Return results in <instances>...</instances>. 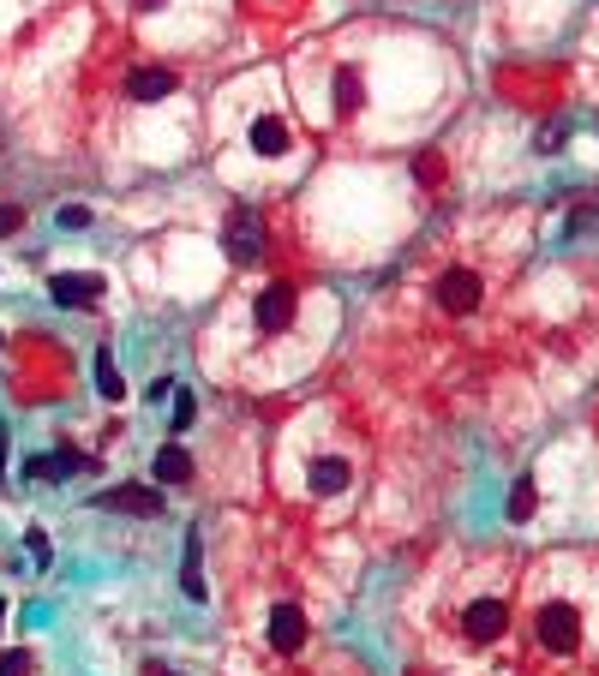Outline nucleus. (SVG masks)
<instances>
[{"label": "nucleus", "instance_id": "f8f14e48", "mask_svg": "<svg viewBox=\"0 0 599 676\" xmlns=\"http://www.w3.org/2000/svg\"><path fill=\"white\" fill-rule=\"evenodd\" d=\"M360 102H366V85H360V66H342L336 73V115H360Z\"/></svg>", "mask_w": 599, "mask_h": 676}, {"label": "nucleus", "instance_id": "5701e85b", "mask_svg": "<svg viewBox=\"0 0 599 676\" xmlns=\"http://www.w3.org/2000/svg\"><path fill=\"white\" fill-rule=\"evenodd\" d=\"M0 486H7V425H0Z\"/></svg>", "mask_w": 599, "mask_h": 676}, {"label": "nucleus", "instance_id": "dca6fc26", "mask_svg": "<svg viewBox=\"0 0 599 676\" xmlns=\"http://www.w3.org/2000/svg\"><path fill=\"white\" fill-rule=\"evenodd\" d=\"M24 473H31L36 486H43V479H61L66 467H61V455H31V467H24Z\"/></svg>", "mask_w": 599, "mask_h": 676}, {"label": "nucleus", "instance_id": "f3484780", "mask_svg": "<svg viewBox=\"0 0 599 676\" xmlns=\"http://www.w3.org/2000/svg\"><path fill=\"white\" fill-rule=\"evenodd\" d=\"M193 413H198V407H193V395L181 390V395H174V432H186V425H193Z\"/></svg>", "mask_w": 599, "mask_h": 676}, {"label": "nucleus", "instance_id": "9d476101", "mask_svg": "<svg viewBox=\"0 0 599 676\" xmlns=\"http://www.w3.org/2000/svg\"><path fill=\"white\" fill-rule=\"evenodd\" d=\"M306 479H312V491H318V497H336V491H348V461H342V455H318V461H312L306 467Z\"/></svg>", "mask_w": 599, "mask_h": 676}, {"label": "nucleus", "instance_id": "f257e3e1", "mask_svg": "<svg viewBox=\"0 0 599 676\" xmlns=\"http://www.w3.org/2000/svg\"><path fill=\"white\" fill-rule=\"evenodd\" d=\"M534 641L546 646V653H576L581 646V611L569 599H546L534 611Z\"/></svg>", "mask_w": 599, "mask_h": 676}, {"label": "nucleus", "instance_id": "9b49d317", "mask_svg": "<svg viewBox=\"0 0 599 676\" xmlns=\"http://www.w3.org/2000/svg\"><path fill=\"white\" fill-rule=\"evenodd\" d=\"M252 150H258V156H282V150H288V120H282V115H258L252 120Z\"/></svg>", "mask_w": 599, "mask_h": 676}, {"label": "nucleus", "instance_id": "0eeeda50", "mask_svg": "<svg viewBox=\"0 0 599 676\" xmlns=\"http://www.w3.org/2000/svg\"><path fill=\"white\" fill-rule=\"evenodd\" d=\"M181 90V78L168 73V66H132L127 73V96L132 102H162V96Z\"/></svg>", "mask_w": 599, "mask_h": 676}, {"label": "nucleus", "instance_id": "6e6552de", "mask_svg": "<svg viewBox=\"0 0 599 676\" xmlns=\"http://www.w3.org/2000/svg\"><path fill=\"white\" fill-rule=\"evenodd\" d=\"M97 509H115V515H162V497L150 486H115L97 497Z\"/></svg>", "mask_w": 599, "mask_h": 676}, {"label": "nucleus", "instance_id": "b1692460", "mask_svg": "<svg viewBox=\"0 0 599 676\" xmlns=\"http://www.w3.org/2000/svg\"><path fill=\"white\" fill-rule=\"evenodd\" d=\"M132 7H139V12H156V7H168V0H132Z\"/></svg>", "mask_w": 599, "mask_h": 676}, {"label": "nucleus", "instance_id": "a878e982", "mask_svg": "<svg viewBox=\"0 0 599 676\" xmlns=\"http://www.w3.org/2000/svg\"><path fill=\"white\" fill-rule=\"evenodd\" d=\"M0 341H7V336H0Z\"/></svg>", "mask_w": 599, "mask_h": 676}, {"label": "nucleus", "instance_id": "4468645a", "mask_svg": "<svg viewBox=\"0 0 599 676\" xmlns=\"http://www.w3.org/2000/svg\"><path fill=\"white\" fill-rule=\"evenodd\" d=\"M534 515V479H515V491H510V521H527Z\"/></svg>", "mask_w": 599, "mask_h": 676}, {"label": "nucleus", "instance_id": "4be33fe9", "mask_svg": "<svg viewBox=\"0 0 599 676\" xmlns=\"http://www.w3.org/2000/svg\"><path fill=\"white\" fill-rule=\"evenodd\" d=\"M540 150H564V127H546V132H540Z\"/></svg>", "mask_w": 599, "mask_h": 676}, {"label": "nucleus", "instance_id": "f03ea898", "mask_svg": "<svg viewBox=\"0 0 599 676\" xmlns=\"http://www.w3.org/2000/svg\"><path fill=\"white\" fill-rule=\"evenodd\" d=\"M222 252L235 258V264H258L264 258V216L258 210H228V222H222Z\"/></svg>", "mask_w": 599, "mask_h": 676}, {"label": "nucleus", "instance_id": "6ab92c4d", "mask_svg": "<svg viewBox=\"0 0 599 676\" xmlns=\"http://www.w3.org/2000/svg\"><path fill=\"white\" fill-rule=\"evenodd\" d=\"M414 174H420V181H438V174H444V162H438V156H432V150H426V156L414 162Z\"/></svg>", "mask_w": 599, "mask_h": 676}, {"label": "nucleus", "instance_id": "39448f33", "mask_svg": "<svg viewBox=\"0 0 599 676\" xmlns=\"http://www.w3.org/2000/svg\"><path fill=\"white\" fill-rule=\"evenodd\" d=\"M503 629H510V604H503V599H473L468 611H461V634H468L473 646L498 641Z\"/></svg>", "mask_w": 599, "mask_h": 676}, {"label": "nucleus", "instance_id": "20e7f679", "mask_svg": "<svg viewBox=\"0 0 599 676\" xmlns=\"http://www.w3.org/2000/svg\"><path fill=\"white\" fill-rule=\"evenodd\" d=\"M480 299H486V287H480V275H473V270H444V275H438V306H444L449 317L480 312Z\"/></svg>", "mask_w": 599, "mask_h": 676}, {"label": "nucleus", "instance_id": "a211bd4d", "mask_svg": "<svg viewBox=\"0 0 599 676\" xmlns=\"http://www.w3.org/2000/svg\"><path fill=\"white\" fill-rule=\"evenodd\" d=\"M24 670H31V653H7V658H0V676H24Z\"/></svg>", "mask_w": 599, "mask_h": 676}, {"label": "nucleus", "instance_id": "2eb2a0df", "mask_svg": "<svg viewBox=\"0 0 599 676\" xmlns=\"http://www.w3.org/2000/svg\"><path fill=\"white\" fill-rule=\"evenodd\" d=\"M97 390L108 395V402H115V395L127 390V383H120V371H115V360H108V353H97Z\"/></svg>", "mask_w": 599, "mask_h": 676}, {"label": "nucleus", "instance_id": "7ed1b4c3", "mask_svg": "<svg viewBox=\"0 0 599 676\" xmlns=\"http://www.w3.org/2000/svg\"><path fill=\"white\" fill-rule=\"evenodd\" d=\"M294 312H300V287L294 282H270L264 294H258V306H252V317H258L264 336H282V329L294 324Z\"/></svg>", "mask_w": 599, "mask_h": 676}, {"label": "nucleus", "instance_id": "1a4fd4ad", "mask_svg": "<svg viewBox=\"0 0 599 676\" xmlns=\"http://www.w3.org/2000/svg\"><path fill=\"white\" fill-rule=\"evenodd\" d=\"M270 646H276V653H300V646H306V611H300V604H276V611H270Z\"/></svg>", "mask_w": 599, "mask_h": 676}, {"label": "nucleus", "instance_id": "412c9836", "mask_svg": "<svg viewBox=\"0 0 599 676\" xmlns=\"http://www.w3.org/2000/svg\"><path fill=\"white\" fill-rule=\"evenodd\" d=\"M90 222V210H78V204H73V210H61V228H85Z\"/></svg>", "mask_w": 599, "mask_h": 676}, {"label": "nucleus", "instance_id": "ddd939ff", "mask_svg": "<svg viewBox=\"0 0 599 676\" xmlns=\"http://www.w3.org/2000/svg\"><path fill=\"white\" fill-rule=\"evenodd\" d=\"M156 479L162 486H186V479H193V455H186L181 444H168L156 455Z\"/></svg>", "mask_w": 599, "mask_h": 676}, {"label": "nucleus", "instance_id": "393cba45", "mask_svg": "<svg viewBox=\"0 0 599 676\" xmlns=\"http://www.w3.org/2000/svg\"><path fill=\"white\" fill-rule=\"evenodd\" d=\"M0 623H7V604H0Z\"/></svg>", "mask_w": 599, "mask_h": 676}, {"label": "nucleus", "instance_id": "aec40b11", "mask_svg": "<svg viewBox=\"0 0 599 676\" xmlns=\"http://www.w3.org/2000/svg\"><path fill=\"white\" fill-rule=\"evenodd\" d=\"M19 222H24V210H19V204H0V233H12Z\"/></svg>", "mask_w": 599, "mask_h": 676}, {"label": "nucleus", "instance_id": "423d86ee", "mask_svg": "<svg viewBox=\"0 0 599 676\" xmlns=\"http://www.w3.org/2000/svg\"><path fill=\"white\" fill-rule=\"evenodd\" d=\"M48 299H54V306L85 312V306H97V299H102V275H48Z\"/></svg>", "mask_w": 599, "mask_h": 676}]
</instances>
